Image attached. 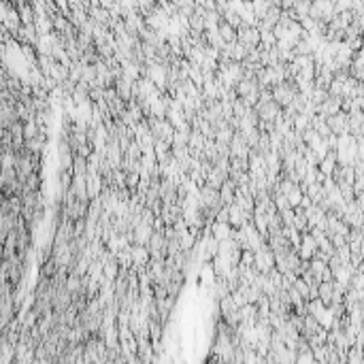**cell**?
<instances>
[{
	"label": "cell",
	"mask_w": 364,
	"mask_h": 364,
	"mask_svg": "<svg viewBox=\"0 0 364 364\" xmlns=\"http://www.w3.org/2000/svg\"><path fill=\"white\" fill-rule=\"evenodd\" d=\"M209 228H211V236H213L215 241L230 239V236H232V230H234L228 222H211Z\"/></svg>",
	"instance_id": "5b68a950"
},
{
	"label": "cell",
	"mask_w": 364,
	"mask_h": 364,
	"mask_svg": "<svg viewBox=\"0 0 364 364\" xmlns=\"http://www.w3.org/2000/svg\"><path fill=\"white\" fill-rule=\"evenodd\" d=\"M147 249H149V258L153 260H164L166 258V239L162 232L153 230L149 241H147Z\"/></svg>",
	"instance_id": "7a4b0ae2"
},
{
	"label": "cell",
	"mask_w": 364,
	"mask_h": 364,
	"mask_svg": "<svg viewBox=\"0 0 364 364\" xmlns=\"http://www.w3.org/2000/svg\"><path fill=\"white\" fill-rule=\"evenodd\" d=\"M245 222H249V217L243 213V209L239 207V204L230 202V204H228V224H230L232 228H241Z\"/></svg>",
	"instance_id": "8992f818"
},
{
	"label": "cell",
	"mask_w": 364,
	"mask_h": 364,
	"mask_svg": "<svg viewBox=\"0 0 364 364\" xmlns=\"http://www.w3.org/2000/svg\"><path fill=\"white\" fill-rule=\"evenodd\" d=\"M273 266H275V255L271 252V247H268L266 243H262L253 252V268L258 273H268Z\"/></svg>",
	"instance_id": "6da1fadb"
},
{
	"label": "cell",
	"mask_w": 364,
	"mask_h": 364,
	"mask_svg": "<svg viewBox=\"0 0 364 364\" xmlns=\"http://www.w3.org/2000/svg\"><path fill=\"white\" fill-rule=\"evenodd\" d=\"M326 124H328L330 132L338 137V134L347 132V113H345V111H336L335 115H328V117H326Z\"/></svg>",
	"instance_id": "3957f363"
},
{
	"label": "cell",
	"mask_w": 364,
	"mask_h": 364,
	"mask_svg": "<svg viewBox=\"0 0 364 364\" xmlns=\"http://www.w3.org/2000/svg\"><path fill=\"white\" fill-rule=\"evenodd\" d=\"M130 258H132V266L140 268L149 262V249L147 245H139V243H130Z\"/></svg>",
	"instance_id": "277c9868"
},
{
	"label": "cell",
	"mask_w": 364,
	"mask_h": 364,
	"mask_svg": "<svg viewBox=\"0 0 364 364\" xmlns=\"http://www.w3.org/2000/svg\"><path fill=\"white\" fill-rule=\"evenodd\" d=\"M303 194H305V192L300 190L298 183L294 185V188L287 190V192H285V198H287V202H290V207H298L300 200H303Z\"/></svg>",
	"instance_id": "52a82bcc"
},
{
	"label": "cell",
	"mask_w": 364,
	"mask_h": 364,
	"mask_svg": "<svg viewBox=\"0 0 364 364\" xmlns=\"http://www.w3.org/2000/svg\"><path fill=\"white\" fill-rule=\"evenodd\" d=\"M139 179H140V175L137 170H126V177H124V185L128 190H137V183H139Z\"/></svg>",
	"instance_id": "ba28073f"
}]
</instances>
